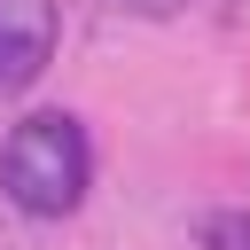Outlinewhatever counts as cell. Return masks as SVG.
Segmentation results:
<instances>
[{
  "label": "cell",
  "instance_id": "obj_1",
  "mask_svg": "<svg viewBox=\"0 0 250 250\" xmlns=\"http://www.w3.org/2000/svg\"><path fill=\"white\" fill-rule=\"evenodd\" d=\"M94 188V141L70 109H31L0 141V195L23 219H70Z\"/></svg>",
  "mask_w": 250,
  "mask_h": 250
},
{
  "label": "cell",
  "instance_id": "obj_3",
  "mask_svg": "<svg viewBox=\"0 0 250 250\" xmlns=\"http://www.w3.org/2000/svg\"><path fill=\"white\" fill-rule=\"evenodd\" d=\"M195 242L203 250H250V211H203L195 219Z\"/></svg>",
  "mask_w": 250,
  "mask_h": 250
},
{
  "label": "cell",
  "instance_id": "obj_2",
  "mask_svg": "<svg viewBox=\"0 0 250 250\" xmlns=\"http://www.w3.org/2000/svg\"><path fill=\"white\" fill-rule=\"evenodd\" d=\"M55 39H62L55 0H0V102L8 94H31L47 78Z\"/></svg>",
  "mask_w": 250,
  "mask_h": 250
},
{
  "label": "cell",
  "instance_id": "obj_4",
  "mask_svg": "<svg viewBox=\"0 0 250 250\" xmlns=\"http://www.w3.org/2000/svg\"><path fill=\"white\" fill-rule=\"evenodd\" d=\"M117 8H133V16H180L188 0H117Z\"/></svg>",
  "mask_w": 250,
  "mask_h": 250
}]
</instances>
